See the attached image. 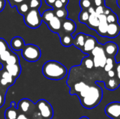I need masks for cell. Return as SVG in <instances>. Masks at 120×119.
I'll return each mask as SVG.
<instances>
[{"label": "cell", "mask_w": 120, "mask_h": 119, "mask_svg": "<svg viewBox=\"0 0 120 119\" xmlns=\"http://www.w3.org/2000/svg\"><path fill=\"white\" fill-rule=\"evenodd\" d=\"M42 74L48 79L59 81L68 74V69L60 62L56 60H49L42 67Z\"/></svg>", "instance_id": "cell-1"}, {"label": "cell", "mask_w": 120, "mask_h": 119, "mask_svg": "<svg viewBox=\"0 0 120 119\" xmlns=\"http://www.w3.org/2000/svg\"><path fill=\"white\" fill-rule=\"evenodd\" d=\"M103 97V91L97 85L89 86L88 90L79 97L82 105L86 109H93L98 105Z\"/></svg>", "instance_id": "cell-2"}, {"label": "cell", "mask_w": 120, "mask_h": 119, "mask_svg": "<svg viewBox=\"0 0 120 119\" xmlns=\"http://www.w3.org/2000/svg\"><path fill=\"white\" fill-rule=\"evenodd\" d=\"M22 57L28 62H36L41 58V53L39 46L34 44H27L21 51Z\"/></svg>", "instance_id": "cell-3"}, {"label": "cell", "mask_w": 120, "mask_h": 119, "mask_svg": "<svg viewBox=\"0 0 120 119\" xmlns=\"http://www.w3.org/2000/svg\"><path fill=\"white\" fill-rule=\"evenodd\" d=\"M24 22L25 25L31 29H36L40 27L42 19L39 11L38 9H30V11L24 15Z\"/></svg>", "instance_id": "cell-4"}, {"label": "cell", "mask_w": 120, "mask_h": 119, "mask_svg": "<svg viewBox=\"0 0 120 119\" xmlns=\"http://www.w3.org/2000/svg\"><path fill=\"white\" fill-rule=\"evenodd\" d=\"M37 109L44 119H52L53 116V109L51 105L46 100L41 99L35 103Z\"/></svg>", "instance_id": "cell-5"}, {"label": "cell", "mask_w": 120, "mask_h": 119, "mask_svg": "<svg viewBox=\"0 0 120 119\" xmlns=\"http://www.w3.org/2000/svg\"><path fill=\"white\" fill-rule=\"evenodd\" d=\"M17 109L20 114H24L27 116L31 115L36 109V105L32 100L27 98H23L18 102Z\"/></svg>", "instance_id": "cell-6"}, {"label": "cell", "mask_w": 120, "mask_h": 119, "mask_svg": "<svg viewBox=\"0 0 120 119\" xmlns=\"http://www.w3.org/2000/svg\"><path fill=\"white\" fill-rule=\"evenodd\" d=\"M105 112L111 119H120V102H112L108 104Z\"/></svg>", "instance_id": "cell-7"}, {"label": "cell", "mask_w": 120, "mask_h": 119, "mask_svg": "<svg viewBox=\"0 0 120 119\" xmlns=\"http://www.w3.org/2000/svg\"><path fill=\"white\" fill-rule=\"evenodd\" d=\"M105 53L108 58H115L118 53L119 48L117 43L112 41H109L103 45Z\"/></svg>", "instance_id": "cell-8"}, {"label": "cell", "mask_w": 120, "mask_h": 119, "mask_svg": "<svg viewBox=\"0 0 120 119\" xmlns=\"http://www.w3.org/2000/svg\"><path fill=\"white\" fill-rule=\"evenodd\" d=\"M97 44H98L97 39L94 36L91 35H87L84 46L82 51L86 54H91L92 50L94 49V48L96 46Z\"/></svg>", "instance_id": "cell-9"}, {"label": "cell", "mask_w": 120, "mask_h": 119, "mask_svg": "<svg viewBox=\"0 0 120 119\" xmlns=\"http://www.w3.org/2000/svg\"><path fill=\"white\" fill-rule=\"evenodd\" d=\"M98 19H99V25H98V27L96 32L100 36L105 37L107 35L108 27V25H109L107 22L106 15H98Z\"/></svg>", "instance_id": "cell-10"}, {"label": "cell", "mask_w": 120, "mask_h": 119, "mask_svg": "<svg viewBox=\"0 0 120 119\" xmlns=\"http://www.w3.org/2000/svg\"><path fill=\"white\" fill-rule=\"evenodd\" d=\"M76 29L77 25L72 20L66 18L62 20V31L65 33L72 34L76 31Z\"/></svg>", "instance_id": "cell-11"}, {"label": "cell", "mask_w": 120, "mask_h": 119, "mask_svg": "<svg viewBox=\"0 0 120 119\" xmlns=\"http://www.w3.org/2000/svg\"><path fill=\"white\" fill-rule=\"evenodd\" d=\"M3 68H4L15 79H17L20 75L21 66L20 63L15 65H5L3 66Z\"/></svg>", "instance_id": "cell-12"}, {"label": "cell", "mask_w": 120, "mask_h": 119, "mask_svg": "<svg viewBox=\"0 0 120 119\" xmlns=\"http://www.w3.org/2000/svg\"><path fill=\"white\" fill-rule=\"evenodd\" d=\"M46 25L49 29L54 33L59 34L62 31V20L56 16Z\"/></svg>", "instance_id": "cell-13"}, {"label": "cell", "mask_w": 120, "mask_h": 119, "mask_svg": "<svg viewBox=\"0 0 120 119\" xmlns=\"http://www.w3.org/2000/svg\"><path fill=\"white\" fill-rule=\"evenodd\" d=\"M120 33V25L117 23H112V24H109L108 27V31H107V35L106 37L108 38H115L117 37Z\"/></svg>", "instance_id": "cell-14"}, {"label": "cell", "mask_w": 120, "mask_h": 119, "mask_svg": "<svg viewBox=\"0 0 120 119\" xmlns=\"http://www.w3.org/2000/svg\"><path fill=\"white\" fill-rule=\"evenodd\" d=\"M58 35L60 36V43L63 46L69 47V46H71L72 45H73L74 38L72 37V34H67V33H65L64 32L61 31L58 34Z\"/></svg>", "instance_id": "cell-15"}, {"label": "cell", "mask_w": 120, "mask_h": 119, "mask_svg": "<svg viewBox=\"0 0 120 119\" xmlns=\"http://www.w3.org/2000/svg\"><path fill=\"white\" fill-rule=\"evenodd\" d=\"M25 43L24 39L20 36H15L11 39V48L13 50H22L25 47Z\"/></svg>", "instance_id": "cell-16"}, {"label": "cell", "mask_w": 120, "mask_h": 119, "mask_svg": "<svg viewBox=\"0 0 120 119\" xmlns=\"http://www.w3.org/2000/svg\"><path fill=\"white\" fill-rule=\"evenodd\" d=\"M86 37H87V35L85 34L84 33H78L75 37L74 38V42H73V45L79 48V50H82L84 46V43H85V41H86Z\"/></svg>", "instance_id": "cell-17"}, {"label": "cell", "mask_w": 120, "mask_h": 119, "mask_svg": "<svg viewBox=\"0 0 120 119\" xmlns=\"http://www.w3.org/2000/svg\"><path fill=\"white\" fill-rule=\"evenodd\" d=\"M107 58H108V57L106 56L105 53L99 54V55L94 56L93 60H94V67L96 68H98V67L104 68V67L105 65V63H106Z\"/></svg>", "instance_id": "cell-18"}, {"label": "cell", "mask_w": 120, "mask_h": 119, "mask_svg": "<svg viewBox=\"0 0 120 119\" xmlns=\"http://www.w3.org/2000/svg\"><path fill=\"white\" fill-rule=\"evenodd\" d=\"M88 27H89L91 29H94L95 31H96L98 25H99V19H98V15L94 13L90 15L89 20L87 22V23L86 24Z\"/></svg>", "instance_id": "cell-19"}, {"label": "cell", "mask_w": 120, "mask_h": 119, "mask_svg": "<svg viewBox=\"0 0 120 119\" xmlns=\"http://www.w3.org/2000/svg\"><path fill=\"white\" fill-rule=\"evenodd\" d=\"M19 114V112L16 107H12L7 108L4 112L5 119H16Z\"/></svg>", "instance_id": "cell-20"}, {"label": "cell", "mask_w": 120, "mask_h": 119, "mask_svg": "<svg viewBox=\"0 0 120 119\" xmlns=\"http://www.w3.org/2000/svg\"><path fill=\"white\" fill-rule=\"evenodd\" d=\"M120 85V81H118L117 77L113 78V79H110L107 80L105 82V88L108 90H110L112 91L116 90L119 87Z\"/></svg>", "instance_id": "cell-21"}, {"label": "cell", "mask_w": 120, "mask_h": 119, "mask_svg": "<svg viewBox=\"0 0 120 119\" xmlns=\"http://www.w3.org/2000/svg\"><path fill=\"white\" fill-rule=\"evenodd\" d=\"M54 17H55V13L53 9L46 10L41 15L42 22H44L46 24H48Z\"/></svg>", "instance_id": "cell-22"}, {"label": "cell", "mask_w": 120, "mask_h": 119, "mask_svg": "<svg viewBox=\"0 0 120 119\" xmlns=\"http://www.w3.org/2000/svg\"><path fill=\"white\" fill-rule=\"evenodd\" d=\"M53 11H54L55 16L57 17L58 18H59L60 20H63L67 18L68 15V11L66 9V7L60 8V9L53 10Z\"/></svg>", "instance_id": "cell-23"}, {"label": "cell", "mask_w": 120, "mask_h": 119, "mask_svg": "<svg viewBox=\"0 0 120 119\" xmlns=\"http://www.w3.org/2000/svg\"><path fill=\"white\" fill-rule=\"evenodd\" d=\"M116 64L117 62L115 58H108L105 65L104 67V70L108 72L112 69H114V67H115Z\"/></svg>", "instance_id": "cell-24"}, {"label": "cell", "mask_w": 120, "mask_h": 119, "mask_svg": "<svg viewBox=\"0 0 120 119\" xmlns=\"http://www.w3.org/2000/svg\"><path fill=\"white\" fill-rule=\"evenodd\" d=\"M30 6L27 4V1L24 2L21 4H20L19 6H17V11L21 15H25L29 11H30Z\"/></svg>", "instance_id": "cell-25"}, {"label": "cell", "mask_w": 120, "mask_h": 119, "mask_svg": "<svg viewBox=\"0 0 120 119\" xmlns=\"http://www.w3.org/2000/svg\"><path fill=\"white\" fill-rule=\"evenodd\" d=\"M90 14L87 11V10H82L79 14V21L83 24H86L89 18Z\"/></svg>", "instance_id": "cell-26"}, {"label": "cell", "mask_w": 120, "mask_h": 119, "mask_svg": "<svg viewBox=\"0 0 120 119\" xmlns=\"http://www.w3.org/2000/svg\"><path fill=\"white\" fill-rule=\"evenodd\" d=\"M20 63V59L19 57L17 54H15V53L13 52V53L11 55V56L8 58V60H6L5 65H15V64H18ZM4 66V65H3Z\"/></svg>", "instance_id": "cell-27"}, {"label": "cell", "mask_w": 120, "mask_h": 119, "mask_svg": "<svg viewBox=\"0 0 120 119\" xmlns=\"http://www.w3.org/2000/svg\"><path fill=\"white\" fill-rule=\"evenodd\" d=\"M82 65L84 66L85 68H86L88 69H91L94 67L93 58H91L90 56L85 57L82 60Z\"/></svg>", "instance_id": "cell-28"}, {"label": "cell", "mask_w": 120, "mask_h": 119, "mask_svg": "<svg viewBox=\"0 0 120 119\" xmlns=\"http://www.w3.org/2000/svg\"><path fill=\"white\" fill-rule=\"evenodd\" d=\"M13 53V51L11 50V48L8 49L7 50H6L5 52H4L1 55H0V63L2 65H4L6 60H8V58L11 56V55Z\"/></svg>", "instance_id": "cell-29"}, {"label": "cell", "mask_w": 120, "mask_h": 119, "mask_svg": "<svg viewBox=\"0 0 120 119\" xmlns=\"http://www.w3.org/2000/svg\"><path fill=\"white\" fill-rule=\"evenodd\" d=\"M27 4L30 9H39L41 6V0H27Z\"/></svg>", "instance_id": "cell-30"}, {"label": "cell", "mask_w": 120, "mask_h": 119, "mask_svg": "<svg viewBox=\"0 0 120 119\" xmlns=\"http://www.w3.org/2000/svg\"><path fill=\"white\" fill-rule=\"evenodd\" d=\"M106 18H107V22H108V24H112V23L118 22V16L113 11L110 14L107 15Z\"/></svg>", "instance_id": "cell-31"}, {"label": "cell", "mask_w": 120, "mask_h": 119, "mask_svg": "<svg viewBox=\"0 0 120 119\" xmlns=\"http://www.w3.org/2000/svg\"><path fill=\"white\" fill-rule=\"evenodd\" d=\"M9 48V46L6 41L3 38H0V55Z\"/></svg>", "instance_id": "cell-32"}, {"label": "cell", "mask_w": 120, "mask_h": 119, "mask_svg": "<svg viewBox=\"0 0 120 119\" xmlns=\"http://www.w3.org/2000/svg\"><path fill=\"white\" fill-rule=\"evenodd\" d=\"M79 4L82 10H87L92 5V2L89 0H79Z\"/></svg>", "instance_id": "cell-33"}, {"label": "cell", "mask_w": 120, "mask_h": 119, "mask_svg": "<svg viewBox=\"0 0 120 119\" xmlns=\"http://www.w3.org/2000/svg\"><path fill=\"white\" fill-rule=\"evenodd\" d=\"M27 0H8L11 7L13 8V7H17L18 6H19L20 4L26 2Z\"/></svg>", "instance_id": "cell-34"}, {"label": "cell", "mask_w": 120, "mask_h": 119, "mask_svg": "<svg viewBox=\"0 0 120 119\" xmlns=\"http://www.w3.org/2000/svg\"><path fill=\"white\" fill-rule=\"evenodd\" d=\"M37 108V107H36ZM30 119H44L39 114V113L38 112L37 109H36L31 115L28 116Z\"/></svg>", "instance_id": "cell-35"}, {"label": "cell", "mask_w": 120, "mask_h": 119, "mask_svg": "<svg viewBox=\"0 0 120 119\" xmlns=\"http://www.w3.org/2000/svg\"><path fill=\"white\" fill-rule=\"evenodd\" d=\"M64 5L63 4V3L60 1V0H56V1L55 2L53 6V10H56V9H60L62 8H64Z\"/></svg>", "instance_id": "cell-36"}, {"label": "cell", "mask_w": 120, "mask_h": 119, "mask_svg": "<svg viewBox=\"0 0 120 119\" xmlns=\"http://www.w3.org/2000/svg\"><path fill=\"white\" fill-rule=\"evenodd\" d=\"M105 0H94L92 2V4L95 6V7H98V6H105Z\"/></svg>", "instance_id": "cell-37"}, {"label": "cell", "mask_w": 120, "mask_h": 119, "mask_svg": "<svg viewBox=\"0 0 120 119\" xmlns=\"http://www.w3.org/2000/svg\"><path fill=\"white\" fill-rule=\"evenodd\" d=\"M106 6H98V7H96V10H95V13L98 15H103L104 13V8Z\"/></svg>", "instance_id": "cell-38"}, {"label": "cell", "mask_w": 120, "mask_h": 119, "mask_svg": "<svg viewBox=\"0 0 120 119\" xmlns=\"http://www.w3.org/2000/svg\"><path fill=\"white\" fill-rule=\"evenodd\" d=\"M115 70L116 72V76L117 79L120 83V62H117L115 67Z\"/></svg>", "instance_id": "cell-39"}, {"label": "cell", "mask_w": 120, "mask_h": 119, "mask_svg": "<svg viewBox=\"0 0 120 119\" xmlns=\"http://www.w3.org/2000/svg\"><path fill=\"white\" fill-rule=\"evenodd\" d=\"M6 102V95L0 91V108H1Z\"/></svg>", "instance_id": "cell-40"}, {"label": "cell", "mask_w": 120, "mask_h": 119, "mask_svg": "<svg viewBox=\"0 0 120 119\" xmlns=\"http://www.w3.org/2000/svg\"><path fill=\"white\" fill-rule=\"evenodd\" d=\"M107 74H108V77L110 79H113V78H116L117 77V76H116V72L114 69H112V70L108 72H107Z\"/></svg>", "instance_id": "cell-41"}, {"label": "cell", "mask_w": 120, "mask_h": 119, "mask_svg": "<svg viewBox=\"0 0 120 119\" xmlns=\"http://www.w3.org/2000/svg\"><path fill=\"white\" fill-rule=\"evenodd\" d=\"M112 12V9H111L110 8L105 6V8H104V13H103V15H106V16H107V15H108L109 14H110Z\"/></svg>", "instance_id": "cell-42"}, {"label": "cell", "mask_w": 120, "mask_h": 119, "mask_svg": "<svg viewBox=\"0 0 120 119\" xmlns=\"http://www.w3.org/2000/svg\"><path fill=\"white\" fill-rule=\"evenodd\" d=\"M95 10H96V7L92 4L88 9H87V11L89 12V13L91 15V14H92V13H95Z\"/></svg>", "instance_id": "cell-43"}, {"label": "cell", "mask_w": 120, "mask_h": 119, "mask_svg": "<svg viewBox=\"0 0 120 119\" xmlns=\"http://www.w3.org/2000/svg\"><path fill=\"white\" fill-rule=\"evenodd\" d=\"M56 1V0H45L46 4L48 6H51L52 8H53V5H54V4H55Z\"/></svg>", "instance_id": "cell-44"}, {"label": "cell", "mask_w": 120, "mask_h": 119, "mask_svg": "<svg viewBox=\"0 0 120 119\" xmlns=\"http://www.w3.org/2000/svg\"><path fill=\"white\" fill-rule=\"evenodd\" d=\"M16 119H30V118H29L28 116H27V115H25L24 114L19 113V114H18V116Z\"/></svg>", "instance_id": "cell-45"}, {"label": "cell", "mask_w": 120, "mask_h": 119, "mask_svg": "<svg viewBox=\"0 0 120 119\" xmlns=\"http://www.w3.org/2000/svg\"><path fill=\"white\" fill-rule=\"evenodd\" d=\"M6 6V1L5 0H0V13L4 10Z\"/></svg>", "instance_id": "cell-46"}, {"label": "cell", "mask_w": 120, "mask_h": 119, "mask_svg": "<svg viewBox=\"0 0 120 119\" xmlns=\"http://www.w3.org/2000/svg\"><path fill=\"white\" fill-rule=\"evenodd\" d=\"M60 1L63 3V4L64 5L65 7H66V6H67L68 4L69 3V0H60Z\"/></svg>", "instance_id": "cell-47"}, {"label": "cell", "mask_w": 120, "mask_h": 119, "mask_svg": "<svg viewBox=\"0 0 120 119\" xmlns=\"http://www.w3.org/2000/svg\"><path fill=\"white\" fill-rule=\"evenodd\" d=\"M117 4L118 7L120 8V0H117Z\"/></svg>", "instance_id": "cell-48"}, {"label": "cell", "mask_w": 120, "mask_h": 119, "mask_svg": "<svg viewBox=\"0 0 120 119\" xmlns=\"http://www.w3.org/2000/svg\"><path fill=\"white\" fill-rule=\"evenodd\" d=\"M79 119H89L87 116H82L81 118H79Z\"/></svg>", "instance_id": "cell-49"}, {"label": "cell", "mask_w": 120, "mask_h": 119, "mask_svg": "<svg viewBox=\"0 0 120 119\" xmlns=\"http://www.w3.org/2000/svg\"><path fill=\"white\" fill-rule=\"evenodd\" d=\"M89 1H91V2H93V1H94V0H89Z\"/></svg>", "instance_id": "cell-50"}]
</instances>
